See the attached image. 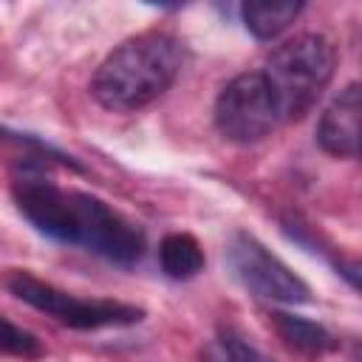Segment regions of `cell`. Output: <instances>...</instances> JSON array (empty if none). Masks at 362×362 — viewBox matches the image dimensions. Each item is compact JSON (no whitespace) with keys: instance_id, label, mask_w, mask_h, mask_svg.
<instances>
[{"instance_id":"52a82bcc","label":"cell","mask_w":362,"mask_h":362,"mask_svg":"<svg viewBox=\"0 0 362 362\" xmlns=\"http://www.w3.org/2000/svg\"><path fill=\"white\" fill-rule=\"evenodd\" d=\"M359 105H362L359 85L351 82L322 110V116L317 122V141L328 156L356 158V153H359Z\"/></svg>"},{"instance_id":"5b68a950","label":"cell","mask_w":362,"mask_h":362,"mask_svg":"<svg viewBox=\"0 0 362 362\" xmlns=\"http://www.w3.org/2000/svg\"><path fill=\"white\" fill-rule=\"evenodd\" d=\"M215 130L232 144H255L280 127L272 93L260 71L238 74L215 99L212 107Z\"/></svg>"},{"instance_id":"7c38bea8","label":"cell","mask_w":362,"mask_h":362,"mask_svg":"<svg viewBox=\"0 0 362 362\" xmlns=\"http://www.w3.org/2000/svg\"><path fill=\"white\" fill-rule=\"evenodd\" d=\"M218 348L223 362H274L269 354H263L257 345H252L240 331L235 328H221L218 334Z\"/></svg>"},{"instance_id":"ba28073f","label":"cell","mask_w":362,"mask_h":362,"mask_svg":"<svg viewBox=\"0 0 362 362\" xmlns=\"http://www.w3.org/2000/svg\"><path fill=\"white\" fill-rule=\"evenodd\" d=\"M269 320L274 325V334L283 339V345L291 348L300 356L320 359V356H325V354L339 348V339L325 325H320V322H314L308 317L288 314V311H272Z\"/></svg>"},{"instance_id":"30bf717a","label":"cell","mask_w":362,"mask_h":362,"mask_svg":"<svg viewBox=\"0 0 362 362\" xmlns=\"http://www.w3.org/2000/svg\"><path fill=\"white\" fill-rule=\"evenodd\" d=\"M158 263L170 280H189L204 269V249L192 235L173 232L158 246Z\"/></svg>"},{"instance_id":"8992f818","label":"cell","mask_w":362,"mask_h":362,"mask_svg":"<svg viewBox=\"0 0 362 362\" xmlns=\"http://www.w3.org/2000/svg\"><path fill=\"white\" fill-rule=\"evenodd\" d=\"M226 263L232 274L243 283V288H249L260 300L286 305L311 300L308 283L297 272H291L274 252H269L255 235L243 229L226 240Z\"/></svg>"},{"instance_id":"9c48e42d","label":"cell","mask_w":362,"mask_h":362,"mask_svg":"<svg viewBox=\"0 0 362 362\" xmlns=\"http://www.w3.org/2000/svg\"><path fill=\"white\" fill-rule=\"evenodd\" d=\"M300 11L303 3L297 0H252L240 6V20L252 37L274 40L300 17Z\"/></svg>"},{"instance_id":"3957f363","label":"cell","mask_w":362,"mask_h":362,"mask_svg":"<svg viewBox=\"0 0 362 362\" xmlns=\"http://www.w3.org/2000/svg\"><path fill=\"white\" fill-rule=\"evenodd\" d=\"M6 288L23 300L25 305L42 311L45 317L79 328V331H96V328H124L144 320V308L122 300L107 297H76L54 283L40 280L37 274L25 269H11L6 274Z\"/></svg>"},{"instance_id":"8fae6325","label":"cell","mask_w":362,"mask_h":362,"mask_svg":"<svg viewBox=\"0 0 362 362\" xmlns=\"http://www.w3.org/2000/svg\"><path fill=\"white\" fill-rule=\"evenodd\" d=\"M0 354H11V356H23V359H37V356H42V345H40V339L31 331L14 325L11 320H6L0 314Z\"/></svg>"},{"instance_id":"277c9868","label":"cell","mask_w":362,"mask_h":362,"mask_svg":"<svg viewBox=\"0 0 362 362\" xmlns=\"http://www.w3.org/2000/svg\"><path fill=\"white\" fill-rule=\"evenodd\" d=\"M65 243L82 246L116 266H136L147 249L144 232L136 221L102 198L76 189H68Z\"/></svg>"},{"instance_id":"6da1fadb","label":"cell","mask_w":362,"mask_h":362,"mask_svg":"<svg viewBox=\"0 0 362 362\" xmlns=\"http://www.w3.org/2000/svg\"><path fill=\"white\" fill-rule=\"evenodd\" d=\"M184 45L167 31H144L116 45L93 74V99L113 113L156 102L181 74Z\"/></svg>"},{"instance_id":"7a4b0ae2","label":"cell","mask_w":362,"mask_h":362,"mask_svg":"<svg viewBox=\"0 0 362 362\" xmlns=\"http://www.w3.org/2000/svg\"><path fill=\"white\" fill-rule=\"evenodd\" d=\"M337 68V48L325 34H297L272 51L260 76L272 93L280 124L305 116L328 88Z\"/></svg>"}]
</instances>
